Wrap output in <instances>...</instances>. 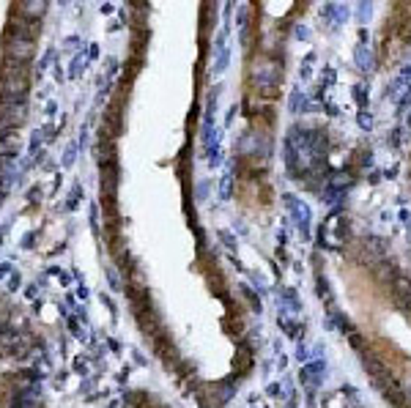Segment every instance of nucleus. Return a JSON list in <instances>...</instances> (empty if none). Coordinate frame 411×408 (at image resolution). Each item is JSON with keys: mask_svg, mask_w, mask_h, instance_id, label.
<instances>
[{"mask_svg": "<svg viewBox=\"0 0 411 408\" xmlns=\"http://www.w3.org/2000/svg\"><path fill=\"white\" fill-rule=\"evenodd\" d=\"M233 367H236V373H250V367H252V351L250 348H239L236 351V362H233Z\"/></svg>", "mask_w": 411, "mask_h": 408, "instance_id": "1", "label": "nucleus"}]
</instances>
